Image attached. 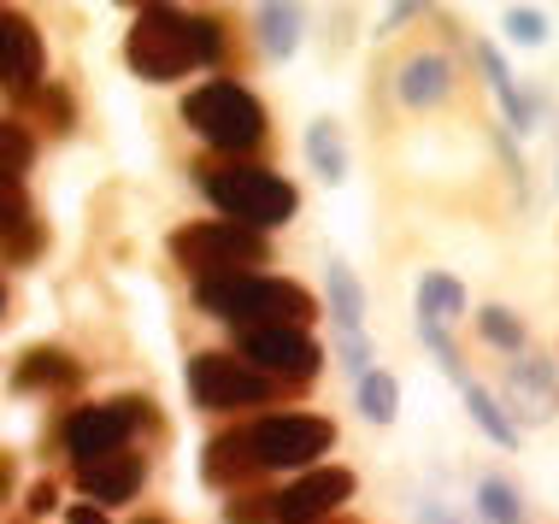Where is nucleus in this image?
I'll use <instances>...</instances> for the list:
<instances>
[{"label": "nucleus", "mask_w": 559, "mask_h": 524, "mask_svg": "<svg viewBox=\"0 0 559 524\" xmlns=\"http://www.w3.org/2000/svg\"><path fill=\"white\" fill-rule=\"evenodd\" d=\"M194 307H201L206 319L236 324V331H260V324H277V331H307V324L319 319V301H312L300 283L260 277V272L201 277V283H194Z\"/></svg>", "instance_id": "f257e3e1"}, {"label": "nucleus", "mask_w": 559, "mask_h": 524, "mask_svg": "<svg viewBox=\"0 0 559 524\" xmlns=\"http://www.w3.org/2000/svg\"><path fill=\"white\" fill-rule=\"evenodd\" d=\"M124 59L142 83H177L201 66V19L183 7H142L124 41Z\"/></svg>", "instance_id": "f03ea898"}, {"label": "nucleus", "mask_w": 559, "mask_h": 524, "mask_svg": "<svg viewBox=\"0 0 559 524\" xmlns=\"http://www.w3.org/2000/svg\"><path fill=\"white\" fill-rule=\"evenodd\" d=\"M201 189L206 201L218 206L230 224H241V230H277L283 218H295V183L265 166H218L206 171L201 166Z\"/></svg>", "instance_id": "7ed1b4c3"}, {"label": "nucleus", "mask_w": 559, "mask_h": 524, "mask_svg": "<svg viewBox=\"0 0 559 524\" xmlns=\"http://www.w3.org/2000/svg\"><path fill=\"white\" fill-rule=\"evenodd\" d=\"M183 124L194 136H206L218 154H248L265 142V107L253 88H241L230 78H213L183 95Z\"/></svg>", "instance_id": "20e7f679"}, {"label": "nucleus", "mask_w": 559, "mask_h": 524, "mask_svg": "<svg viewBox=\"0 0 559 524\" xmlns=\"http://www.w3.org/2000/svg\"><path fill=\"white\" fill-rule=\"evenodd\" d=\"M171 253H177V265H189L194 277H241V272H253V265L271 260L265 236L241 230V224H230V218L183 224V230L171 236Z\"/></svg>", "instance_id": "39448f33"}, {"label": "nucleus", "mask_w": 559, "mask_h": 524, "mask_svg": "<svg viewBox=\"0 0 559 524\" xmlns=\"http://www.w3.org/2000/svg\"><path fill=\"white\" fill-rule=\"evenodd\" d=\"M330 442H336V425L312 418V413H271L248 430V448H253V466L260 472H312L319 454H330Z\"/></svg>", "instance_id": "423d86ee"}, {"label": "nucleus", "mask_w": 559, "mask_h": 524, "mask_svg": "<svg viewBox=\"0 0 559 524\" xmlns=\"http://www.w3.org/2000/svg\"><path fill=\"white\" fill-rule=\"evenodd\" d=\"M159 413L147 407L142 395H124V401H100V407H78L66 418V448L78 466H95V460L118 454L130 442V430H154Z\"/></svg>", "instance_id": "0eeeda50"}, {"label": "nucleus", "mask_w": 559, "mask_h": 524, "mask_svg": "<svg viewBox=\"0 0 559 524\" xmlns=\"http://www.w3.org/2000/svg\"><path fill=\"white\" fill-rule=\"evenodd\" d=\"M241 366L260 371L271 383H312L324 371V348L307 331H277V324H260V331H241Z\"/></svg>", "instance_id": "6e6552de"}, {"label": "nucleus", "mask_w": 559, "mask_h": 524, "mask_svg": "<svg viewBox=\"0 0 559 524\" xmlns=\"http://www.w3.org/2000/svg\"><path fill=\"white\" fill-rule=\"evenodd\" d=\"M189 395L201 413H236V407H265L271 383L248 371L236 354H194L189 359Z\"/></svg>", "instance_id": "1a4fd4ad"}, {"label": "nucleus", "mask_w": 559, "mask_h": 524, "mask_svg": "<svg viewBox=\"0 0 559 524\" xmlns=\"http://www.w3.org/2000/svg\"><path fill=\"white\" fill-rule=\"evenodd\" d=\"M354 489H359V477L347 466H312L283 496H271V519L277 524H324L342 501H354Z\"/></svg>", "instance_id": "9d476101"}, {"label": "nucleus", "mask_w": 559, "mask_h": 524, "mask_svg": "<svg viewBox=\"0 0 559 524\" xmlns=\"http://www.w3.org/2000/svg\"><path fill=\"white\" fill-rule=\"evenodd\" d=\"M41 66H48V53H41L36 24L19 19V12H0V88H12V95H36Z\"/></svg>", "instance_id": "9b49d317"}, {"label": "nucleus", "mask_w": 559, "mask_h": 524, "mask_svg": "<svg viewBox=\"0 0 559 524\" xmlns=\"http://www.w3.org/2000/svg\"><path fill=\"white\" fill-rule=\"evenodd\" d=\"M142 454H130V448H118V454L107 460H95V466H78V484H83V496L95 501V507H118V501H135V489H142Z\"/></svg>", "instance_id": "f8f14e48"}, {"label": "nucleus", "mask_w": 559, "mask_h": 524, "mask_svg": "<svg viewBox=\"0 0 559 524\" xmlns=\"http://www.w3.org/2000/svg\"><path fill=\"white\" fill-rule=\"evenodd\" d=\"M0 248H7L12 260H36L41 253V230H36V218H29V194H24V183H12V177H0Z\"/></svg>", "instance_id": "ddd939ff"}, {"label": "nucleus", "mask_w": 559, "mask_h": 524, "mask_svg": "<svg viewBox=\"0 0 559 524\" xmlns=\"http://www.w3.org/2000/svg\"><path fill=\"white\" fill-rule=\"evenodd\" d=\"M201 477H206V484H218V489H241V484H253V477H260V466H253L248 430H230V437L206 442V454H201Z\"/></svg>", "instance_id": "4468645a"}, {"label": "nucleus", "mask_w": 559, "mask_h": 524, "mask_svg": "<svg viewBox=\"0 0 559 524\" xmlns=\"http://www.w3.org/2000/svg\"><path fill=\"white\" fill-rule=\"evenodd\" d=\"M395 95L406 100V107H436V100L448 95V59H442V53L406 59L401 78H395Z\"/></svg>", "instance_id": "2eb2a0df"}, {"label": "nucleus", "mask_w": 559, "mask_h": 524, "mask_svg": "<svg viewBox=\"0 0 559 524\" xmlns=\"http://www.w3.org/2000/svg\"><path fill=\"white\" fill-rule=\"evenodd\" d=\"M83 378V366L71 354H59V348H29L19 359V371H12V389H71Z\"/></svg>", "instance_id": "dca6fc26"}, {"label": "nucleus", "mask_w": 559, "mask_h": 524, "mask_svg": "<svg viewBox=\"0 0 559 524\" xmlns=\"http://www.w3.org/2000/svg\"><path fill=\"white\" fill-rule=\"evenodd\" d=\"M477 59H483V78H489V88L501 95V112H507V124H512V130H531V118H536V100L524 95L519 83H512V71H507L501 48H489V41H483V48H477Z\"/></svg>", "instance_id": "f3484780"}, {"label": "nucleus", "mask_w": 559, "mask_h": 524, "mask_svg": "<svg viewBox=\"0 0 559 524\" xmlns=\"http://www.w3.org/2000/svg\"><path fill=\"white\" fill-rule=\"evenodd\" d=\"M324 283H330V312L342 319V331H366V283L354 277V265L330 260L324 265Z\"/></svg>", "instance_id": "a211bd4d"}, {"label": "nucleus", "mask_w": 559, "mask_h": 524, "mask_svg": "<svg viewBox=\"0 0 559 524\" xmlns=\"http://www.w3.org/2000/svg\"><path fill=\"white\" fill-rule=\"evenodd\" d=\"M465 312V283L448 272H425L418 277V319L425 324H448Z\"/></svg>", "instance_id": "6ab92c4d"}, {"label": "nucleus", "mask_w": 559, "mask_h": 524, "mask_svg": "<svg viewBox=\"0 0 559 524\" xmlns=\"http://www.w3.org/2000/svg\"><path fill=\"white\" fill-rule=\"evenodd\" d=\"M253 29H260V48H265V59H289L295 48H300V7H260L253 12Z\"/></svg>", "instance_id": "aec40b11"}, {"label": "nucleus", "mask_w": 559, "mask_h": 524, "mask_svg": "<svg viewBox=\"0 0 559 524\" xmlns=\"http://www.w3.org/2000/svg\"><path fill=\"white\" fill-rule=\"evenodd\" d=\"M307 159H312V171H319V183H330V189L347 177V147H342L330 118H312L307 124Z\"/></svg>", "instance_id": "412c9836"}, {"label": "nucleus", "mask_w": 559, "mask_h": 524, "mask_svg": "<svg viewBox=\"0 0 559 524\" xmlns=\"http://www.w3.org/2000/svg\"><path fill=\"white\" fill-rule=\"evenodd\" d=\"M460 395H465V407H472L477 430H489V437L501 442V448H519V425H512V418L501 413V401H495L489 389H483V383H465Z\"/></svg>", "instance_id": "4be33fe9"}, {"label": "nucleus", "mask_w": 559, "mask_h": 524, "mask_svg": "<svg viewBox=\"0 0 559 524\" xmlns=\"http://www.w3.org/2000/svg\"><path fill=\"white\" fill-rule=\"evenodd\" d=\"M359 413H366L371 425H395V413H401V383L389 378V371H366V378H359Z\"/></svg>", "instance_id": "5701e85b"}, {"label": "nucleus", "mask_w": 559, "mask_h": 524, "mask_svg": "<svg viewBox=\"0 0 559 524\" xmlns=\"http://www.w3.org/2000/svg\"><path fill=\"white\" fill-rule=\"evenodd\" d=\"M29 159H36V136L19 124V118H0V177H19L29 171Z\"/></svg>", "instance_id": "b1692460"}, {"label": "nucleus", "mask_w": 559, "mask_h": 524, "mask_svg": "<svg viewBox=\"0 0 559 524\" xmlns=\"http://www.w3.org/2000/svg\"><path fill=\"white\" fill-rule=\"evenodd\" d=\"M477 513L489 519V524H519V489L507 484V477H483L477 484Z\"/></svg>", "instance_id": "393cba45"}, {"label": "nucleus", "mask_w": 559, "mask_h": 524, "mask_svg": "<svg viewBox=\"0 0 559 524\" xmlns=\"http://www.w3.org/2000/svg\"><path fill=\"white\" fill-rule=\"evenodd\" d=\"M483 342H495L501 354H524V319L512 307H483Z\"/></svg>", "instance_id": "a878e982"}, {"label": "nucleus", "mask_w": 559, "mask_h": 524, "mask_svg": "<svg viewBox=\"0 0 559 524\" xmlns=\"http://www.w3.org/2000/svg\"><path fill=\"white\" fill-rule=\"evenodd\" d=\"M418 336H425V348L436 354V366H442L453 383H460V389L472 383V378H465V359H460V348H453V336L442 331V324H425V319H418Z\"/></svg>", "instance_id": "bb28decb"}, {"label": "nucleus", "mask_w": 559, "mask_h": 524, "mask_svg": "<svg viewBox=\"0 0 559 524\" xmlns=\"http://www.w3.org/2000/svg\"><path fill=\"white\" fill-rule=\"evenodd\" d=\"M29 100H36V112L48 118L53 130H71V118H78V107H71V95H66V88H53V83H41Z\"/></svg>", "instance_id": "cd10ccee"}, {"label": "nucleus", "mask_w": 559, "mask_h": 524, "mask_svg": "<svg viewBox=\"0 0 559 524\" xmlns=\"http://www.w3.org/2000/svg\"><path fill=\"white\" fill-rule=\"evenodd\" d=\"M507 36L524 41V48H536V41H548V19H542L536 7H512L507 12Z\"/></svg>", "instance_id": "c85d7f7f"}, {"label": "nucleus", "mask_w": 559, "mask_h": 524, "mask_svg": "<svg viewBox=\"0 0 559 524\" xmlns=\"http://www.w3.org/2000/svg\"><path fill=\"white\" fill-rule=\"evenodd\" d=\"M512 389H519V395H548V389H554V366H548V359H519V366H512Z\"/></svg>", "instance_id": "c756f323"}, {"label": "nucleus", "mask_w": 559, "mask_h": 524, "mask_svg": "<svg viewBox=\"0 0 559 524\" xmlns=\"http://www.w3.org/2000/svg\"><path fill=\"white\" fill-rule=\"evenodd\" d=\"M271 519V496H248V489H236V501L224 507V524H265Z\"/></svg>", "instance_id": "7c9ffc66"}, {"label": "nucleus", "mask_w": 559, "mask_h": 524, "mask_svg": "<svg viewBox=\"0 0 559 524\" xmlns=\"http://www.w3.org/2000/svg\"><path fill=\"white\" fill-rule=\"evenodd\" d=\"M342 354H347V371H354V378H366V371H371V342H366V331H342Z\"/></svg>", "instance_id": "2f4dec72"}, {"label": "nucleus", "mask_w": 559, "mask_h": 524, "mask_svg": "<svg viewBox=\"0 0 559 524\" xmlns=\"http://www.w3.org/2000/svg\"><path fill=\"white\" fill-rule=\"evenodd\" d=\"M24 507H29V513H53V507H59V489H53V484H36Z\"/></svg>", "instance_id": "473e14b6"}, {"label": "nucleus", "mask_w": 559, "mask_h": 524, "mask_svg": "<svg viewBox=\"0 0 559 524\" xmlns=\"http://www.w3.org/2000/svg\"><path fill=\"white\" fill-rule=\"evenodd\" d=\"M418 524H460L448 507H418Z\"/></svg>", "instance_id": "72a5a7b5"}, {"label": "nucleus", "mask_w": 559, "mask_h": 524, "mask_svg": "<svg viewBox=\"0 0 559 524\" xmlns=\"http://www.w3.org/2000/svg\"><path fill=\"white\" fill-rule=\"evenodd\" d=\"M66 519H71V524H107V519H100V507H71Z\"/></svg>", "instance_id": "f704fd0d"}, {"label": "nucleus", "mask_w": 559, "mask_h": 524, "mask_svg": "<svg viewBox=\"0 0 559 524\" xmlns=\"http://www.w3.org/2000/svg\"><path fill=\"white\" fill-rule=\"evenodd\" d=\"M7 484H12V466H7V460H0V496H7Z\"/></svg>", "instance_id": "c9c22d12"}, {"label": "nucleus", "mask_w": 559, "mask_h": 524, "mask_svg": "<svg viewBox=\"0 0 559 524\" xmlns=\"http://www.w3.org/2000/svg\"><path fill=\"white\" fill-rule=\"evenodd\" d=\"M0 312H7V289H0Z\"/></svg>", "instance_id": "e433bc0d"}, {"label": "nucleus", "mask_w": 559, "mask_h": 524, "mask_svg": "<svg viewBox=\"0 0 559 524\" xmlns=\"http://www.w3.org/2000/svg\"><path fill=\"white\" fill-rule=\"evenodd\" d=\"M142 524H165V519H142Z\"/></svg>", "instance_id": "4c0bfd02"}]
</instances>
